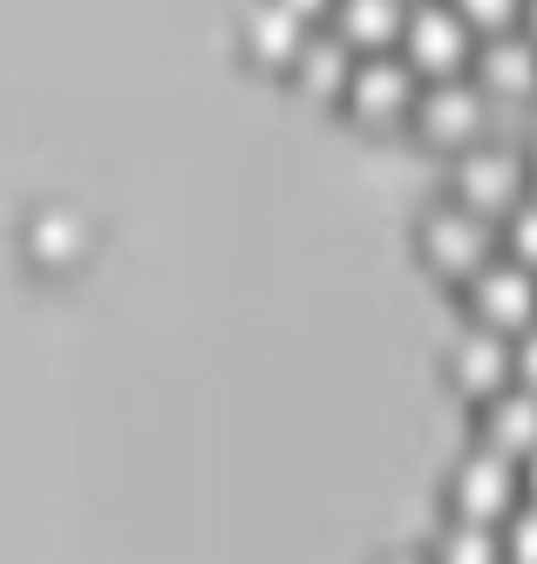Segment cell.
Listing matches in <instances>:
<instances>
[{"mask_svg":"<svg viewBox=\"0 0 537 564\" xmlns=\"http://www.w3.org/2000/svg\"><path fill=\"white\" fill-rule=\"evenodd\" d=\"M401 62L416 75H463V62L476 55V34L463 28L457 8H442V0H422V8H408L401 21Z\"/></svg>","mask_w":537,"mask_h":564,"instance_id":"1","label":"cell"},{"mask_svg":"<svg viewBox=\"0 0 537 564\" xmlns=\"http://www.w3.org/2000/svg\"><path fill=\"white\" fill-rule=\"evenodd\" d=\"M470 306H476V327L490 334H524L537 319V272H524L517 259H490L470 272Z\"/></svg>","mask_w":537,"mask_h":564,"instance_id":"2","label":"cell"},{"mask_svg":"<svg viewBox=\"0 0 537 564\" xmlns=\"http://www.w3.org/2000/svg\"><path fill=\"white\" fill-rule=\"evenodd\" d=\"M416 89H422V75L401 55H354V75H347L341 96L361 123H395V116L416 109Z\"/></svg>","mask_w":537,"mask_h":564,"instance_id":"3","label":"cell"},{"mask_svg":"<svg viewBox=\"0 0 537 564\" xmlns=\"http://www.w3.org/2000/svg\"><path fill=\"white\" fill-rule=\"evenodd\" d=\"M490 246H497V238H490V218H476L463 205H442V212L422 218V259L436 272H449V279H470L476 265H490L497 259Z\"/></svg>","mask_w":537,"mask_h":564,"instance_id":"4","label":"cell"},{"mask_svg":"<svg viewBox=\"0 0 537 564\" xmlns=\"http://www.w3.org/2000/svg\"><path fill=\"white\" fill-rule=\"evenodd\" d=\"M457 517L463 523H483V531H497V523L517 510V463L504 456H490V449H470L457 463Z\"/></svg>","mask_w":537,"mask_h":564,"instance_id":"5","label":"cell"},{"mask_svg":"<svg viewBox=\"0 0 537 564\" xmlns=\"http://www.w3.org/2000/svg\"><path fill=\"white\" fill-rule=\"evenodd\" d=\"M408 116H416L422 137H436V143H476V130H483V89H476V75H436V83H422Z\"/></svg>","mask_w":537,"mask_h":564,"instance_id":"6","label":"cell"},{"mask_svg":"<svg viewBox=\"0 0 537 564\" xmlns=\"http://www.w3.org/2000/svg\"><path fill=\"white\" fill-rule=\"evenodd\" d=\"M524 197V156L517 150H463L457 164V205L476 218H504Z\"/></svg>","mask_w":537,"mask_h":564,"instance_id":"7","label":"cell"},{"mask_svg":"<svg viewBox=\"0 0 537 564\" xmlns=\"http://www.w3.org/2000/svg\"><path fill=\"white\" fill-rule=\"evenodd\" d=\"M449 375H457V388H463V394L490 401L497 388H511V340L470 319V327L457 334V347H449Z\"/></svg>","mask_w":537,"mask_h":564,"instance_id":"8","label":"cell"},{"mask_svg":"<svg viewBox=\"0 0 537 564\" xmlns=\"http://www.w3.org/2000/svg\"><path fill=\"white\" fill-rule=\"evenodd\" d=\"M483 449L504 456V463H524L537 449V394L530 388H497L483 401Z\"/></svg>","mask_w":537,"mask_h":564,"instance_id":"9","label":"cell"},{"mask_svg":"<svg viewBox=\"0 0 537 564\" xmlns=\"http://www.w3.org/2000/svg\"><path fill=\"white\" fill-rule=\"evenodd\" d=\"M476 89L483 96H530L537 89V42L524 28H504L476 48Z\"/></svg>","mask_w":537,"mask_h":564,"instance_id":"10","label":"cell"},{"mask_svg":"<svg viewBox=\"0 0 537 564\" xmlns=\"http://www.w3.org/2000/svg\"><path fill=\"white\" fill-rule=\"evenodd\" d=\"M401 21L408 0H334V34L367 55H388V42H401Z\"/></svg>","mask_w":537,"mask_h":564,"instance_id":"11","label":"cell"},{"mask_svg":"<svg viewBox=\"0 0 537 564\" xmlns=\"http://www.w3.org/2000/svg\"><path fill=\"white\" fill-rule=\"evenodd\" d=\"M286 68H293V75H300V83H307L313 96H341V89H347V75H354V48L341 42L334 28H307Z\"/></svg>","mask_w":537,"mask_h":564,"instance_id":"12","label":"cell"},{"mask_svg":"<svg viewBox=\"0 0 537 564\" xmlns=\"http://www.w3.org/2000/svg\"><path fill=\"white\" fill-rule=\"evenodd\" d=\"M82 246H89V225H82L75 212H62V205H41L34 218H28V252L41 259V265H75L82 259Z\"/></svg>","mask_w":537,"mask_h":564,"instance_id":"13","label":"cell"},{"mask_svg":"<svg viewBox=\"0 0 537 564\" xmlns=\"http://www.w3.org/2000/svg\"><path fill=\"white\" fill-rule=\"evenodd\" d=\"M300 34H307V21L286 14L279 0H253V8H245V48H253L259 62H293Z\"/></svg>","mask_w":537,"mask_h":564,"instance_id":"14","label":"cell"},{"mask_svg":"<svg viewBox=\"0 0 537 564\" xmlns=\"http://www.w3.org/2000/svg\"><path fill=\"white\" fill-rule=\"evenodd\" d=\"M436 564H504V551H497V531H483V523H449L442 531V544H436Z\"/></svg>","mask_w":537,"mask_h":564,"instance_id":"15","label":"cell"},{"mask_svg":"<svg viewBox=\"0 0 537 564\" xmlns=\"http://www.w3.org/2000/svg\"><path fill=\"white\" fill-rule=\"evenodd\" d=\"M504 246L524 272H537V197H517V205L504 212Z\"/></svg>","mask_w":537,"mask_h":564,"instance_id":"16","label":"cell"},{"mask_svg":"<svg viewBox=\"0 0 537 564\" xmlns=\"http://www.w3.org/2000/svg\"><path fill=\"white\" fill-rule=\"evenodd\" d=\"M497 551H504V564H537V510H530V503H517V510L504 517Z\"/></svg>","mask_w":537,"mask_h":564,"instance_id":"17","label":"cell"},{"mask_svg":"<svg viewBox=\"0 0 537 564\" xmlns=\"http://www.w3.org/2000/svg\"><path fill=\"white\" fill-rule=\"evenodd\" d=\"M449 8L463 14V28L476 34H504V28H517V14H524V0H449Z\"/></svg>","mask_w":537,"mask_h":564,"instance_id":"18","label":"cell"},{"mask_svg":"<svg viewBox=\"0 0 537 564\" xmlns=\"http://www.w3.org/2000/svg\"><path fill=\"white\" fill-rule=\"evenodd\" d=\"M511 381L537 394V319H530L524 334H511Z\"/></svg>","mask_w":537,"mask_h":564,"instance_id":"19","label":"cell"},{"mask_svg":"<svg viewBox=\"0 0 537 564\" xmlns=\"http://www.w3.org/2000/svg\"><path fill=\"white\" fill-rule=\"evenodd\" d=\"M517 497H530V510H537V449L517 463Z\"/></svg>","mask_w":537,"mask_h":564,"instance_id":"20","label":"cell"},{"mask_svg":"<svg viewBox=\"0 0 537 564\" xmlns=\"http://www.w3.org/2000/svg\"><path fill=\"white\" fill-rule=\"evenodd\" d=\"M279 8H286V14H300V21H313V14L334 8V0H279Z\"/></svg>","mask_w":537,"mask_h":564,"instance_id":"21","label":"cell"},{"mask_svg":"<svg viewBox=\"0 0 537 564\" xmlns=\"http://www.w3.org/2000/svg\"><path fill=\"white\" fill-rule=\"evenodd\" d=\"M524 184L537 191V143H530V164H524Z\"/></svg>","mask_w":537,"mask_h":564,"instance_id":"22","label":"cell"},{"mask_svg":"<svg viewBox=\"0 0 537 564\" xmlns=\"http://www.w3.org/2000/svg\"><path fill=\"white\" fill-rule=\"evenodd\" d=\"M524 14H530V28H524V34H530V42H537V0H524Z\"/></svg>","mask_w":537,"mask_h":564,"instance_id":"23","label":"cell"},{"mask_svg":"<svg viewBox=\"0 0 537 564\" xmlns=\"http://www.w3.org/2000/svg\"><path fill=\"white\" fill-rule=\"evenodd\" d=\"M382 564H422V557H382Z\"/></svg>","mask_w":537,"mask_h":564,"instance_id":"24","label":"cell"}]
</instances>
